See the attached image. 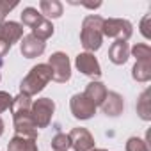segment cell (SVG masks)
Instances as JSON below:
<instances>
[{
  "label": "cell",
  "mask_w": 151,
  "mask_h": 151,
  "mask_svg": "<svg viewBox=\"0 0 151 151\" xmlns=\"http://www.w3.org/2000/svg\"><path fill=\"white\" fill-rule=\"evenodd\" d=\"M101 25H103V18L98 14H89L84 18L82 22V30H80V41L82 46L91 53L100 50L101 41H103V34H101Z\"/></svg>",
  "instance_id": "obj_1"
},
{
  "label": "cell",
  "mask_w": 151,
  "mask_h": 151,
  "mask_svg": "<svg viewBox=\"0 0 151 151\" xmlns=\"http://www.w3.org/2000/svg\"><path fill=\"white\" fill-rule=\"evenodd\" d=\"M50 80H52V69H50V66L48 64H37V66H34L29 71V75L22 80L20 93H23L27 96H34V94L41 93Z\"/></svg>",
  "instance_id": "obj_2"
},
{
  "label": "cell",
  "mask_w": 151,
  "mask_h": 151,
  "mask_svg": "<svg viewBox=\"0 0 151 151\" xmlns=\"http://www.w3.org/2000/svg\"><path fill=\"white\" fill-rule=\"evenodd\" d=\"M101 34L107 36V37H114L116 41H128L133 34V27L128 20L109 18V20H103Z\"/></svg>",
  "instance_id": "obj_3"
},
{
  "label": "cell",
  "mask_w": 151,
  "mask_h": 151,
  "mask_svg": "<svg viewBox=\"0 0 151 151\" xmlns=\"http://www.w3.org/2000/svg\"><path fill=\"white\" fill-rule=\"evenodd\" d=\"M55 112V103L50 98H37L30 107V117L36 128H46Z\"/></svg>",
  "instance_id": "obj_4"
},
{
  "label": "cell",
  "mask_w": 151,
  "mask_h": 151,
  "mask_svg": "<svg viewBox=\"0 0 151 151\" xmlns=\"http://www.w3.org/2000/svg\"><path fill=\"white\" fill-rule=\"evenodd\" d=\"M48 66L52 69V80L59 84H66L71 78V62L69 57L62 52H55L48 59Z\"/></svg>",
  "instance_id": "obj_5"
},
{
  "label": "cell",
  "mask_w": 151,
  "mask_h": 151,
  "mask_svg": "<svg viewBox=\"0 0 151 151\" xmlns=\"http://www.w3.org/2000/svg\"><path fill=\"white\" fill-rule=\"evenodd\" d=\"M13 119H14V130L16 135L29 137V139H37V128L30 117V110H11Z\"/></svg>",
  "instance_id": "obj_6"
},
{
  "label": "cell",
  "mask_w": 151,
  "mask_h": 151,
  "mask_svg": "<svg viewBox=\"0 0 151 151\" xmlns=\"http://www.w3.org/2000/svg\"><path fill=\"white\" fill-rule=\"evenodd\" d=\"M23 37V27L16 22H2L0 23V46L7 53L9 48Z\"/></svg>",
  "instance_id": "obj_7"
},
{
  "label": "cell",
  "mask_w": 151,
  "mask_h": 151,
  "mask_svg": "<svg viewBox=\"0 0 151 151\" xmlns=\"http://www.w3.org/2000/svg\"><path fill=\"white\" fill-rule=\"evenodd\" d=\"M69 109H71V114L77 117V119H80V121L91 119V117L96 114L94 103H93L89 98H86L84 93H82V94L71 96V100H69Z\"/></svg>",
  "instance_id": "obj_8"
},
{
  "label": "cell",
  "mask_w": 151,
  "mask_h": 151,
  "mask_svg": "<svg viewBox=\"0 0 151 151\" xmlns=\"http://www.w3.org/2000/svg\"><path fill=\"white\" fill-rule=\"evenodd\" d=\"M75 66L80 73H84L86 77H93V78H98L101 77V68H100V62L98 59L89 53V52H84V53H78L77 59H75Z\"/></svg>",
  "instance_id": "obj_9"
},
{
  "label": "cell",
  "mask_w": 151,
  "mask_h": 151,
  "mask_svg": "<svg viewBox=\"0 0 151 151\" xmlns=\"http://www.w3.org/2000/svg\"><path fill=\"white\" fill-rule=\"evenodd\" d=\"M68 137H69L71 147L75 151H91V149H94V137L86 128H73L68 133Z\"/></svg>",
  "instance_id": "obj_10"
},
{
  "label": "cell",
  "mask_w": 151,
  "mask_h": 151,
  "mask_svg": "<svg viewBox=\"0 0 151 151\" xmlns=\"http://www.w3.org/2000/svg\"><path fill=\"white\" fill-rule=\"evenodd\" d=\"M46 48V43L39 37H36L34 34H27L22 37V45H20V50H22V55L27 57V59H34V57H39L43 55Z\"/></svg>",
  "instance_id": "obj_11"
},
{
  "label": "cell",
  "mask_w": 151,
  "mask_h": 151,
  "mask_svg": "<svg viewBox=\"0 0 151 151\" xmlns=\"http://www.w3.org/2000/svg\"><path fill=\"white\" fill-rule=\"evenodd\" d=\"M123 109H124V100H123V96H121L119 93H116V91H109L107 96H105V101L101 103L103 114H107V116H110V117H116V116H119V114L123 112Z\"/></svg>",
  "instance_id": "obj_12"
},
{
  "label": "cell",
  "mask_w": 151,
  "mask_h": 151,
  "mask_svg": "<svg viewBox=\"0 0 151 151\" xmlns=\"http://www.w3.org/2000/svg\"><path fill=\"white\" fill-rule=\"evenodd\" d=\"M107 87L101 84V82H96V80H93L91 84H87V87H86V91H84V96L86 98H89L93 103H94V107H101V103L105 101V96H107Z\"/></svg>",
  "instance_id": "obj_13"
},
{
  "label": "cell",
  "mask_w": 151,
  "mask_h": 151,
  "mask_svg": "<svg viewBox=\"0 0 151 151\" xmlns=\"http://www.w3.org/2000/svg\"><path fill=\"white\" fill-rule=\"evenodd\" d=\"M130 57V46L126 41H116L112 43V46L109 48V59L114 64H124Z\"/></svg>",
  "instance_id": "obj_14"
},
{
  "label": "cell",
  "mask_w": 151,
  "mask_h": 151,
  "mask_svg": "<svg viewBox=\"0 0 151 151\" xmlns=\"http://www.w3.org/2000/svg\"><path fill=\"white\" fill-rule=\"evenodd\" d=\"M7 151H37V144L34 139L14 135L7 144Z\"/></svg>",
  "instance_id": "obj_15"
},
{
  "label": "cell",
  "mask_w": 151,
  "mask_h": 151,
  "mask_svg": "<svg viewBox=\"0 0 151 151\" xmlns=\"http://www.w3.org/2000/svg\"><path fill=\"white\" fill-rule=\"evenodd\" d=\"M132 77L137 82H149V78H151V59L137 60L133 69H132Z\"/></svg>",
  "instance_id": "obj_16"
},
{
  "label": "cell",
  "mask_w": 151,
  "mask_h": 151,
  "mask_svg": "<svg viewBox=\"0 0 151 151\" xmlns=\"http://www.w3.org/2000/svg\"><path fill=\"white\" fill-rule=\"evenodd\" d=\"M43 20H45V16L39 14L37 9H34V7H25L23 13H22V22H23V25H27V27L32 29V30L37 29V27L43 23Z\"/></svg>",
  "instance_id": "obj_17"
},
{
  "label": "cell",
  "mask_w": 151,
  "mask_h": 151,
  "mask_svg": "<svg viewBox=\"0 0 151 151\" xmlns=\"http://www.w3.org/2000/svg\"><path fill=\"white\" fill-rule=\"evenodd\" d=\"M45 18H59L62 16V4L57 2V0H43V2L39 4Z\"/></svg>",
  "instance_id": "obj_18"
},
{
  "label": "cell",
  "mask_w": 151,
  "mask_h": 151,
  "mask_svg": "<svg viewBox=\"0 0 151 151\" xmlns=\"http://www.w3.org/2000/svg\"><path fill=\"white\" fill-rule=\"evenodd\" d=\"M137 114L140 116V119L149 121L151 119V101H149V89H146L139 100H137Z\"/></svg>",
  "instance_id": "obj_19"
},
{
  "label": "cell",
  "mask_w": 151,
  "mask_h": 151,
  "mask_svg": "<svg viewBox=\"0 0 151 151\" xmlns=\"http://www.w3.org/2000/svg\"><path fill=\"white\" fill-rule=\"evenodd\" d=\"M71 147V140L66 133H57L52 139V149L53 151H68Z\"/></svg>",
  "instance_id": "obj_20"
},
{
  "label": "cell",
  "mask_w": 151,
  "mask_h": 151,
  "mask_svg": "<svg viewBox=\"0 0 151 151\" xmlns=\"http://www.w3.org/2000/svg\"><path fill=\"white\" fill-rule=\"evenodd\" d=\"M132 53H133V57L137 60H147V59H151V48H149V45H144V43L135 45L132 48Z\"/></svg>",
  "instance_id": "obj_21"
},
{
  "label": "cell",
  "mask_w": 151,
  "mask_h": 151,
  "mask_svg": "<svg viewBox=\"0 0 151 151\" xmlns=\"http://www.w3.org/2000/svg\"><path fill=\"white\" fill-rule=\"evenodd\" d=\"M126 151H149L147 144L140 137H130L126 140Z\"/></svg>",
  "instance_id": "obj_22"
},
{
  "label": "cell",
  "mask_w": 151,
  "mask_h": 151,
  "mask_svg": "<svg viewBox=\"0 0 151 151\" xmlns=\"http://www.w3.org/2000/svg\"><path fill=\"white\" fill-rule=\"evenodd\" d=\"M11 105H13V96L9 93H6V91H0V114L9 110Z\"/></svg>",
  "instance_id": "obj_23"
},
{
  "label": "cell",
  "mask_w": 151,
  "mask_h": 151,
  "mask_svg": "<svg viewBox=\"0 0 151 151\" xmlns=\"http://www.w3.org/2000/svg\"><path fill=\"white\" fill-rule=\"evenodd\" d=\"M16 6H18L16 2H11V4H9V2H2V0H0V23L6 20V16H7Z\"/></svg>",
  "instance_id": "obj_24"
},
{
  "label": "cell",
  "mask_w": 151,
  "mask_h": 151,
  "mask_svg": "<svg viewBox=\"0 0 151 151\" xmlns=\"http://www.w3.org/2000/svg\"><path fill=\"white\" fill-rule=\"evenodd\" d=\"M149 22H151V14H146L140 22V34L146 39H151V32H149Z\"/></svg>",
  "instance_id": "obj_25"
},
{
  "label": "cell",
  "mask_w": 151,
  "mask_h": 151,
  "mask_svg": "<svg viewBox=\"0 0 151 151\" xmlns=\"http://www.w3.org/2000/svg\"><path fill=\"white\" fill-rule=\"evenodd\" d=\"M82 6L84 7H89V9H98L101 6V2H94V4L93 2H82Z\"/></svg>",
  "instance_id": "obj_26"
},
{
  "label": "cell",
  "mask_w": 151,
  "mask_h": 151,
  "mask_svg": "<svg viewBox=\"0 0 151 151\" xmlns=\"http://www.w3.org/2000/svg\"><path fill=\"white\" fill-rule=\"evenodd\" d=\"M4 133V121H2V117H0V135Z\"/></svg>",
  "instance_id": "obj_27"
},
{
  "label": "cell",
  "mask_w": 151,
  "mask_h": 151,
  "mask_svg": "<svg viewBox=\"0 0 151 151\" xmlns=\"http://www.w3.org/2000/svg\"><path fill=\"white\" fill-rule=\"evenodd\" d=\"M4 55H6V52H4V50H2V46H0V59H2V57H4Z\"/></svg>",
  "instance_id": "obj_28"
},
{
  "label": "cell",
  "mask_w": 151,
  "mask_h": 151,
  "mask_svg": "<svg viewBox=\"0 0 151 151\" xmlns=\"http://www.w3.org/2000/svg\"><path fill=\"white\" fill-rule=\"evenodd\" d=\"M91 151H107V149H100V147H94V149H91Z\"/></svg>",
  "instance_id": "obj_29"
},
{
  "label": "cell",
  "mask_w": 151,
  "mask_h": 151,
  "mask_svg": "<svg viewBox=\"0 0 151 151\" xmlns=\"http://www.w3.org/2000/svg\"><path fill=\"white\" fill-rule=\"evenodd\" d=\"M0 78H2V77H0Z\"/></svg>",
  "instance_id": "obj_30"
}]
</instances>
